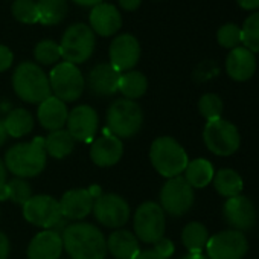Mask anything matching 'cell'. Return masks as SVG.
I'll use <instances>...</instances> for the list:
<instances>
[{
	"label": "cell",
	"instance_id": "cell-41",
	"mask_svg": "<svg viewBox=\"0 0 259 259\" xmlns=\"http://www.w3.org/2000/svg\"><path fill=\"white\" fill-rule=\"evenodd\" d=\"M142 4V0H119V7L123 11H136Z\"/></svg>",
	"mask_w": 259,
	"mask_h": 259
},
{
	"label": "cell",
	"instance_id": "cell-44",
	"mask_svg": "<svg viewBox=\"0 0 259 259\" xmlns=\"http://www.w3.org/2000/svg\"><path fill=\"white\" fill-rule=\"evenodd\" d=\"M72 2L79 5V7H84V8H90V7L93 8V7L102 4V0H72Z\"/></svg>",
	"mask_w": 259,
	"mask_h": 259
},
{
	"label": "cell",
	"instance_id": "cell-23",
	"mask_svg": "<svg viewBox=\"0 0 259 259\" xmlns=\"http://www.w3.org/2000/svg\"><path fill=\"white\" fill-rule=\"evenodd\" d=\"M67 116H69L67 105L61 99L55 98L54 95H51L49 98H46L43 102L38 104L37 119L40 125L45 130H48L49 133L57 132V130H63L66 126Z\"/></svg>",
	"mask_w": 259,
	"mask_h": 259
},
{
	"label": "cell",
	"instance_id": "cell-24",
	"mask_svg": "<svg viewBox=\"0 0 259 259\" xmlns=\"http://www.w3.org/2000/svg\"><path fill=\"white\" fill-rule=\"evenodd\" d=\"M107 253L114 259H133L141 251V244L138 236L126 229H116L105 238Z\"/></svg>",
	"mask_w": 259,
	"mask_h": 259
},
{
	"label": "cell",
	"instance_id": "cell-14",
	"mask_svg": "<svg viewBox=\"0 0 259 259\" xmlns=\"http://www.w3.org/2000/svg\"><path fill=\"white\" fill-rule=\"evenodd\" d=\"M66 130L75 142H92L99 130V116L87 104L76 105L69 111Z\"/></svg>",
	"mask_w": 259,
	"mask_h": 259
},
{
	"label": "cell",
	"instance_id": "cell-26",
	"mask_svg": "<svg viewBox=\"0 0 259 259\" xmlns=\"http://www.w3.org/2000/svg\"><path fill=\"white\" fill-rule=\"evenodd\" d=\"M45 150L46 154L52 159L61 160L72 154V151L75 150V141L66 128L57 130V132H51L45 138Z\"/></svg>",
	"mask_w": 259,
	"mask_h": 259
},
{
	"label": "cell",
	"instance_id": "cell-6",
	"mask_svg": "<svg viewBox=\"0 0 259 259\" xmlns=\"http://www.w3.org/2000/svg\"><path fill=\"white\" fill-rule=\"evenodd\" d=\"M58 45L64 61L76 66L85 63L93 55L96 46V37L89 25L75 23L66 29Z\"/></svg>",
	"mask_w": 259,
	"mask_h": 259
},
{
	"label": "cell",
	"instance_id": "cell-25",
	"mask_svg": "<svg viewBox=\"0 0 259 259\" xmlns=\"http://www.w3.org/2000/svg\"><path fill=\"white\" fill-rule=\"evenodd\" d=\"M8 136L20 139L34 130V117L26 108H11L2 120Z\"/></svg>",
	"mask_w": 259,
	"mask_h": 259
},
{
	"label": "cell",
	"instance_id": "cell-12",
	"mask_svg": "<svg viewBox=\"0 0 259 259\" xmlns=\"http://www.w3.org/2000/svg\"><path fill=\"white\" fill-rule=\"evenodd\" d=\"M92 213L99 224L108 229H122L132 217L128 201L117 194H102L93 201Z\"/></svg>",
	"mask_w": 259,
	"mask_h": 259
},
{
	"label": "cell",
	"instance_id": "cell-28",
	"mask_svg": "<svg viewBox=\"0 0 259 259\" xmlns=\"http://www.w3.org/2000/svg\"><path fill=\"white\" fill-rule=\"evenodd\" d=\"M209 238L210 236L207 227L200 221H191L182 230V242L186 247V250L192 254L201 253L206 248Z\"/></svg>",
	"mask_w": 259,
	"mask_h": 259
},
{
	"label": "cell",
	"instance_id": "cell-10",
	"mask_svg": "<svg viewBox=\"0 0 259 259\" xmlns=\"http://www.w3.org/2000/svg\"><path fill=\"white\" fill-rule=\"evenodd\" d=\"M23 218L32 226L41 227L45 230H57L63 223V213L60 201L51 195H32L22 206Z\"/></svg>",
	"mask_w": 259,
	"mask_h": 259
},
{
	"label": "cell",
	"instance_id": "cell-8",
	"mask_svg": "<svg viewBox=\"0 0 259 259\" xmlns=\"http://www.w3.org/2000/svg\"><path fill=\"white\" fill-rule=\"evenodd\" d=\"M203 141L206 148L220 157H227L235 154L241 145V136L238 128L226 120V119H215L209 120L203 130Z\"/></svg>",
	"mask_w": 259,
	"mask_h": 259
},
{
	"label": "cell",
	"instance_id": "cell-3",
	"mask_svg": "<svg viewBox=\"0 0 259 259\" xmlns=\"http://www.w3.org/2000/svg\"><path fill=\"white\" fill-rule=\"evenodd\" d=\"M13 89L22 101L29 104H40L52 95L49 76L32 61H23L14 69Z\"/></svg>",
	"mask_w": 259,
	"mask_h": 259
},
{
	"label": "cell",
	"instance_id": "cell-4",
	"mask_svg": "<svg viewBox=\"0 0 259 259\" xmlns=\"http://www.w3.org/2000/svg\"><path fill=\"white\" fill-rule=\"evenodd\" d=\"M107 130L120 141L136 136L144 125L142 107L132 99H114L105 114Z\"/></svg>",
	"mask_w": 259,
	"mask_h": 259
},
{
	"label": "cell",
	"instance_id": "cell-21",
	"mask_svg": "<svg viewBox=\"0 0 259 259\" xmlns=\"http://www.w3.org/2000/svg\"><path fill=\"white\" fill-rule=\"evenodd\" d=\"M63 239L58 230L38 232L28 245V259H60L63 254Z\"/></svg>",
	"mask_w": 259,
	"mask_h": 259
},
{
	"label": "cell",
	"instance_id": "cell-36",
	"mask_svg": "<svg viewBox=\"0 0 259 259\" xmlns=\"http://www.w3.org/2000/svg\"><path fill=\"white\" fill-rule=\"evenodd\" d=\"M7 188H8V200H11L19 206H23L34 195L32 188L26 179L14 177L13 180L7 182Z\"/></svg>",
	"mask_w": 259,
	"mask_h": 259
},
{
	"label": "cell",
	"instance_id": "cell-47",
	"mask_svg": "<svg viewBox=\"0 0 259 259\" xmlns=\"http://www.w3.org/2000/svg\"><path fill=\"white\" fill-rule=\"evenodd\" d=\"M7 139H8V135L5 132V126H4L2 120H0V147H2L7 142Z\"/></svg>",
	"mask_w": 259,
	"mask_h": 259
},
{
	"label": "cell",
	"instance_id": "cell-15",
	"mask_svg": "<svg viewBox=\"0 0 259 259\" xmlns=\"http://www.w3.org/2000/svg\"><path fill=\"white\" fill-rule=\"evenodd\" d=\"M141 43L132 34L117 35L108 48L110 64L120 73L133 70L141 60Z\"/></svg>",
	"mask_w": 259,
	"mask_h": 259
},
{
	"label": "cell",
	"instance_id": "cell-34",
	"mask_svg": "<svg viewBox=\"0 0 259 259\" xmlns=\"http://www.w3.org/2000/svg\"><path fill=\"white\" fill-rule=\"evenodd\" d=\"M11 13L14 19L25 25L38 23V11L37 2L34 0H14L11 5Z\"/></svg>",
	"mask_w": 259,
	"mask_h": 259
},
{
	"label": "cell",
	"instance_id": "cell-45",
	"mask_svg": "<svg viewBox=\"0 0 259 259\" xmlns=\"http://www.w3.org/2000/svg\"><path fill=\"white\" fill-rule=\"evenodd\" d=\"M7 177H8V171H7V166L4 163V160L0 159V188H2L4 185H7Z\"/></svg>",
	"mask_w": 259,
	"mask_h": 259
},
{
	"label": "cell",
	"instance_id": "cell-42",
	"mask_svg": "<svg viewBox=\"0 0 259 259\" xmlns=\"http://www.w3.org/2000/svg\"><path fill=\"white\" fill-rule=\"evenodd\" d=\"M236 4L247 11H257L259 10V0H236Z\"/></svg>",
	"mask_w": 259,
	"mask_h": 259
},
{
	"label": "cell",
	"instance_id": "cell-7",
	"mask_svg": "<svg viewBox=\"0 0 259 259\" xmlns=\"http://www.w3.org/2000/svg\"><path fill=\"white\" fill-rule=\"evenodd\" d=\"M49 84L54 96L61 99L64 104L78 101L85 89L82 72L78 69V66L67 61L54 66L49 73Z\"/></svg>",
	"mask_w": 259,
	"mask_h": 259
},
{
	"label": "cell",
	"instance_id": "cell-22",
	"mask_svg": "<svg viewBox=\"0 0 259 259\" xmlns=\"http://www.w3.org/2000/svg\"><path fill=\"white\" fill-rule=\"evenodd\" d=\"M226 72L233 81H248L256 72V57L244 46L232 49L226 58Z\"/></svg>",
	"mask_w": 259,
	"mask_h": 259
},
{
	"label": "cell",
	"instance_id": "cell-46",
	"mask_svg": "<svg viewBox=\"0 0 259 259\" xmlns=\"http://www.w3.org/2000/svg\"><path fill=\"white\" fill-rule=\"evenodd\" d=\"M87 191H89V194L92 195V198H93V200H96L98 197H101V195H102V189H101V186H99V185H92L90 188H87Z\"/></svg>",
	"mask_w": 259,
	"mask_h": 259
},
{
	"label": "cell",
	"instance_id": "cell-49",
	"mask_svg": "<svg viewBox=\"0 0 259 259\" xmlns=\"http://www.w3.org/2000/svg\"><path fill=\"white\" fill-rule=\"evenodd\" d=\"M182 259H209L207 256H204V254H201V253H198V254H192V253H189V254H186L185 257H182Z\"/></svg>",
	"mask_w": 259,
	"mask_h": 259
},
{
	"label": "cell",
	"instance_id": "cell-13",
	"mask_svg": "<svg viewBox=\"0 0 259 259\" xmlns=\"http://www.w3.org/2000/svg\"><path fill=\"white\" fill-rule=\"evenodd\" d=\"M204 250L209 259H242L248 251V241L242 232L223 230L209 238Z\"/></svg>",
	"mask_w": 259,
	"mask_h": 259
},
{
	"label": "cell",
	"instance_id": "cell-17",
	"mask_svg": "<svg viewBox=\"0 0 259 259\" xmlns=\"http://www.w3.org/2000/svg\"><path fill=\"white\" fill-rule=\"evenodd\" d=\"M123 156V142L113 136L108 130L102 136L95 138L90 145V159L99 168H110L119 163Z\"/></svg>",
	"mask_w": 259,
	"mask_h": 259
},
{
	"label": "cell",
	"instance_id": "cell-29",
	"mask_svg": "<svg viewBox=\"0 0 259 259\" xmlns=\"http://www.w3.org/2000/svg\"><path fill=\"white\" fill-rule=\"evenodd\" d=\"M148 90V79L139 70H130L120 75L119 92L125 99L136 101L142 98Z\"/></svg>",
	"mask_w": 259,
	"mask_h": 259
},
{
	"label": "cell",
	"instance_id": "cell-27",
	"mask_svg": "<svg viewBox=\"0 0 259 259\" xmlns=\"http://www.w3.org/2000/svg\"><path fill=\"white\" fill-rule=\"evenodd\" d=\"M185 180L194 188V189H203L206 188L207 185L212 183L213 180V176H215V171H213V166L209 160L206 159H194V160H189L185 172Z\"/></svg>",
	"mask_w": 259,
	"mask_h": 259
},
{
	"label": "cell",
	"instance_id": "cell-35",
	"mask_svg": "<svg viewBox=\"0 0 259 259\" xmlns=\"http://www.w3.org/2000/svg\"><path fill=\"white\" fill-rule=\"evenodd\" d=\"M223 107V99L217 93H204L198 101V111L207 122L220 119Z\"/></svg>",
	"mask_w": 259,
	"mask_h": 259
},
{
	"label": "cell",
	"instance_id": "cell-38",
	"mask_svg": "<svg viewBox=\"0 0 259 259\" xmlns=\"http://www.w3.org/2000/svg\"><path fill=\"white\" fill-rule=\"evenodd\" d=\"M156 253H159L160 256H163V257H166V259H169L171 256H172V253H174V242L171 241V239H168V238H162V239H159L156 244H154V248H153Z\"/></svg>",
	"mask_w": 259,
	"mask_h": 259
},
{
	"label": "cell",
	"instance_id": "cell-39",
	"mask_svg": "<svg viewBox=\"0 0 259 259\" xmlns=\"http://www.w3.org/2000/svg\"><path fill=\"white\" fill-rule=\"evenodd\" d=\"M13 63H14L13 51L5 45H0V73L11 69Z\"/></svg>",
	"mask_w": 259,
	"mask_h": 259
},
{
	"label": "cell",
	"instance_id": "cell-20",
	"mask_svg": "<svg viewBox=\"0 0 259 259\" xmlns=\"http://www.w3.org/2000/svg\"><path fill=\"white\" fill-rule=\"evenodd\" d=\"M58 201H60L63 218L75 223V221H81V220L87 218L92 213L95 200L92 198V195L89 194L87 189L76 188V189H70L66 194H63V197Z\"/></svg>",
	"mask_w": 259,
	"mask_h": 259
},
{
	"label": "cell",
	"instance_id": "cell-11",
	"mask_svg": "<svg viewBox=\"0 0 259 259\" xmlns=\"http://www.w3.org/2000/svg\"><path fill=\"white\" fill-rule=\"evenodd\" d=\"M160 207L171 217H183L194 206V188L185 180L183 176L168 179L160 189Z\"/></svg>",
	"mask_w": 259,
	"mask_h": 259
},
{
	"label": "cell",
	"instance_id": "cell-33",
	"mask_svg": "<svg viewBox=\"0 0 259 259\" xmlns=\"http://www.w3.org/2000/svg\"><path fill=\"white\" fill-rule=\"evenodd\" d=\"M34 58L37 64L41 66H52L61 58L60 45L54 40H41L34 48Z\"/></svg>",
	"mask_w": 259,
	"mask_h": 259
},
{
	"label": "cell",
	"instance_id": "cell-30",
	"mask_svg": "<svg viewBox=\"0 0 259 259\" xmlns=\"http://www.w3.org/2000/svg\"><path fill=\"white\" fill-rule=\"evenodd\" d=\"M38 23L45 26H55L64 20L69 11L67 0H38Z\"/></svg>",
	"mask_w": 259,
	"mask_h": 259
},
{
	"label": "cell",
	"instance_id": "cell-19",
	"mask_svg": "<svg viewBox=\"0 0 259 259\" xmlns=\"http://www.w3.org/2000/svg\"><path fill=\"white\" fill-rule=\"evenodd\" d=\"M120 75L110 63L96 64L87 75V87L96 96H113L119 92Z\"/></svg>",
	"mask_w": 259,
	"mask_h": 259
},
{
	"label": "cell",
	"instance_id": "cell-9",
	"mask_svg": "<svg viewBox=\"0 0 259 259\" xmlns=\"http://www.w3.org/2000/svg\"><path fill=\"white\" fill-rule=\"evenodd\" d=\"M135 235L145 244H156L165 236L166 215L159 203L145 201L142 203L133 217Z\"/></svg>",
	"mask_w": 259,
	"mask_h": 259
},
{
	"label": "cell",
	"instance_id": "cell-1",
	"mask_svg": "<svg viewBox=\"0 0 259 259\" xmlns=\"http://www.w3.org/2000/svg\"><path fill=\"white\" fill-rule=\"evenodd\" d=\"M63 248L70 259H105L107 241L99 227L85 221L67 224L61 232Z\"/></svg>",
	"mask_w": 259,
	"mask_h": 259
},
{
	"label": "cell",
	"instance_id": "cell-48",
	"mask_svg": "<svg viewBox=\"0 0 259 259\" xmlns=\"http://www.w3.org/2000/svg\"><path fill=\"white\" fill-rule=\"evenodd\" d=\"M8 200V188L7 185H4L0 188V201H7Z\"/></svg>",
	"mask_w": 259,
	"mask_h": 259
},
{
	"label": "cell",
	"instance_id": "cell-31",
	"mask_svg": "<svg viewBox=\"0 0 259 259\" xmlns=\"http://www.w3.org/2000/svg\"><path fill=\"white\" fill-rule=\"evenodd\" d=\"M212 183H213L215 191L221 197H226V198L239 195L242 191V186H244L241 176L235 169H230V168H223V169L217 171Z\"/></svg>",
	"mask_w": 259,
	"mask_h": 259
},
{
	"label": "cell",
	"instance_id": "cell-5",
	"mask_svg": "<svg viewBox=\"0 0 259 259\" xmlns=\"http://www.w3.org/2000/svg\"><path fill=\"white\" fill-rule=\"evenodd\" d=\"M150 160L153 168L165 179L182 176L189 163L185 148L171 136H160L153 141Z\"/></svg>",
	"mask_w": 259,
	"mask_h": 259
},
{
	"label": "cell",
	"instance_id": "cell-43",
	"mask_svg": "<svg viewBox=\"0 0 259 259\" xmlns=\"http://www.w3.org/2000/svg\"><path fill=\"white\" fill-rule=\"evenodd\" d=\"M133 259H166V257L160 256L159 253H156V251L151 248V250H141Z\"/></svg>",
	"mask_w": 259,
	"mask_h": 259
},
{
	"label": "cell",
	"instance_id": "cell-40",
	"mask_svg": "<svg viewBox=\"0 0 259 259\" xmlns=\"http://www.w3.org/2000/svg\"><path fill=\"white\" fill-rule=\"evenodd\" d=\"M10 251H11L10 238L7 236V233H4L2 230H0V259H8Z\"/></svg>",
	"mask_w": 259,
	"mask_h": 259
},
{
	"label": "cell",
	"instance_id": "cell-16",
	"mask_svg": "<svg viewBox=\"0 0 259 259\" xmlns=\"http://www.w3.org/2000/svg\"><path fill=\"white\" fill-rule=\"evenodd\" d=\"M223 215L226 223L238 232L251 229L256 224V209L250 198L244 195H236L227 198L223 206Z\"/></svg>",
	"mask_w": 259,
	"mask_h": 259
},
{
	"label": "cell",
	"instance_id": "cell-32",
	"mask_svg": "<svg viewBox=\"0 0 259 259\" xmlns=\"http://www.w3.org/2000/svg\"><path fill=\"white\" fill-rule=\"evenodd\" d=\"M241 45L250 52H259V10L253 11L241 26Z\"/></svg>",
	"mask_w": 259,
	"mask_h": 259
},
{
	"label": "cell",
	"instance_id": "cell-2",
	"mask_svg": "<svg viewBox=\"0 0 259 259\" xmlns=\"http://www.w3.org/2000/svg\"><path fill=\"white\" fill-rule=\"evenodd\" d=\"M4 163L7 166V171L14 174V177L32 179L40 176L48 163L45 139L35 138L31 142L13 145L5 153Z\"/></svg>",
	"mask_w": 259,
	"mask_h": 259
},
{
	"label": "cell",
	"instance_id": "cell-18",
	"mask_svg": "<svg viewBox=\"0 0 259 259\" xmlns=\"http://www.w3.org/2000/svg\"><path fill=\"white\" fill-rule=\"evenodd\" d=\"M89 26L95 35L111 37L122 28V16L111 4H99L92 8L89 16Z\"/></svg>",
	"mask_w": 259,
	"mask_h": 259
},
{
	"label": "cell",
	"instance_id": "cell-37",
	"mask_svg": "<svg viewBox=\"0 0 259 259\" xmlns=\"http://www.w3.org/2000/svg\"><path fill=\"white\" fill-rule=\"evenodd\" d=\"M217 41L224 49H235L241 45V28L235 23L223 25L217 32Z\"/></svg>",
	"mask_w": 259,
	"mask_h": 259
}]
</instances>
